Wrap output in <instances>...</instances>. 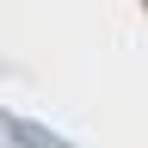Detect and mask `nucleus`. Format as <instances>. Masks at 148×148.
Masks as SVG:
<instances>
[]
</instances>
